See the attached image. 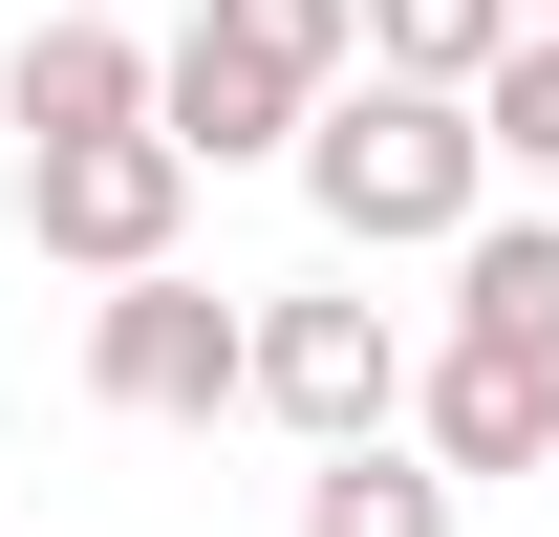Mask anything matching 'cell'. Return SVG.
Listing matches in <instances>:
<instances>
[{
    "instance_id": "obj_1",
    "label": "cell",
    "mask_w": 559,
    "mask_h": 537,
    "mask_svg": "<svg viewBox=\"0 0 559 537\" xmlns=\"http://www.w3.org/2000/svg\"><path fill=\"white\" fill-rule=\"evenodd\" d=\"M301 215L345 237V259H452L495 215V151L452 86H323V130H301Z\"/></svg>"
},
{
    "instance_id": "obj_2",
    "label": "cell",
    "mask_w": 559,
    "mask_h": 537,
    "mask_svg": "<svg viewBox=\"0 0 559 537\" xmlns=\"http://www.w3.org/2000/svg\"><path fill=\"white\" fill-rule=\"evenodd\" d=\"M237 408H280L301 452H388V430H409V344H388V301L280 279V301H259V387H237Z\"/></svg>"
},
{
    "instance_id": "obj_3",
    "label": "cell",
    "mask_w": 559,
    "mask_h": 537,
    "mask_svg": "<svg viewBox=\"0 0 559 537\" xmlns=\"http://www.w3.org/2000/svg\"><path fill=\"white\" fill-rule=\"evenodd\" d=\"M22 237H44L66 279H108V301H130V279H173V237H194V151H173V130L22 151Z\"/></svg>"
},
{
    "instance_id": "obj_4",
    "label": "cell",
    "mask_w": 559,
    "mask_h": 537,
    "mask_svg": "<svg viewBox=\"0 0 559 537\" xmlns=\"http://www.w3.org/2000/svg\"><path fill=\"white\" fill-rule=\"evenodd\" d=\"M86 387L130 408V430H215V408L259 387V301H215L194 259L130 279V301H86Z\"/></svg>"
},
{
    "instance_id": "obj_5",
    "label": "cell",
    "mask_w": 559,
    "mask_h": 537,
    "mask_svg": "<svg viewBox=\"0 0 559 537\" xmlns=\"http://www.w3.org/2000/svg\"><path fill=\"white\" fill-rule=\"evenodd\" d=\"M409 452L474 494V473H538L559 452V366H495V344H430L409 366Z\"/></svg>"
},
{
    "instance_id": "obj_6",
    "label": "cell",
    "mask_w": 559,
    "mask_h": 537,
    "mask_svg": "<svg viewBox=\"0 0 559 537\" xmlns=\"http://www.w3.org/2000/svg\"><path fill=\"white\" fill-rule=\"evenodd\" d=\"M0 130H22V151H108V130H151V44H130V22H22Z\"/></svg>"
},
{
    "instance_id": "obj_7",
    "label": "cell",
    "mask_w": 559,
    "mask_h": 537,
    "mask_svg": "<svg viewBox=\"0 0 559 537\" xmlns=\"http://www.w3.org/2000/svg\"><path fill=\"white\" fill-rule=\"evenodd\" d=\"M452 344L559 366V215H474V237H452Z\"/></svg>"
},
{
    "instance_id": "obj_8",
    "label": "cell",
    "mask_w": 559,
    "mask_h": 537,
    "mask_svg": "<svg viewBox=\"0 0 559 537\" xmlns=\"http://www.w3.org/2000/svg\"><path fill=\"white\" fill-rule=\"evenodd\" d=\"M495 65H516V0H366V86H452L474 108Z\"/></svg>"
},
{
    "instance_id": "obj_9",
    "label": "cell",
    "mask_w": 559,
    "mask_h": 537,
    "mask_svg": "<svg viewBox=\"0 0 559 537\" xmlns=\"http://www.w3.org/2000/svg\"><path fill=\"white\" fill-rule=\"evenodd\" d=\"M452 516H474V494H452L409 430H388V452H323V473H301V537H452Z\"/></svg>"
},
{
    "instance_id": "obj_10",
    "label": "cell",
    "mask_w": 559,
    "mask_h": 537,
    "mask_svg": "<svg viewBox=\"0 0 559 537\" xmlns=\"http://www.w3.org/2000/svg\"><path fill=\"white\" fill-rule=\"evenodd\" d=\"M474 151H495V172H516V194L559 215V44H516V65L474 86Z\"/></svg>"
},
{
    "instance_id": "obj_11",
    "label": "cell",
    "mask_w": 559,
    "mask_h": 537,
    "mask_svg": "<svg viewBox=\"0 0 559 537\" xmlns=\"http://www.w3.org/2000/svg\"><path fill=\"white\" fill-rule=\"evenodd\" d=\"M44 22H130V0H44Z\"/></svg>"
},
{
    "instance_id": "obj_12",
    "label": "cell",
    "mask_w": 559,
    "mask_h": 537,
    "mask_svg": "<svg viewBox=\"0 0 559 537\" xmlns=\"http://www.w3.org/2000/svg\"><path fill=\"white\" fill-rule=\"evenodd\" d=\"M516 44H559V0H516Z\"/></svg>"
}]
</instances>
